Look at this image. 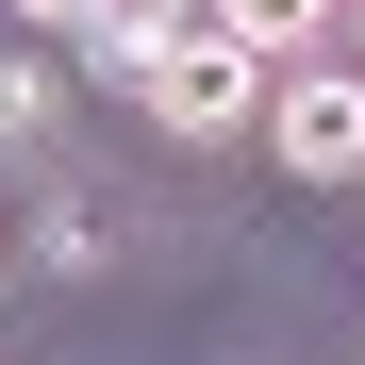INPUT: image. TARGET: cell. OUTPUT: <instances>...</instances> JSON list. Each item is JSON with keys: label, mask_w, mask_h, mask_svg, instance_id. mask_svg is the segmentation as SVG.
Masks as SVG:
<instances>
[{"label": "cell", "mask_w": 365, "mask_h": 365, "mask_svg": "<svg viewBox=\"0 0 365 365\" xmlns=\"http://www.w3.org/2000/svg\"><path fill=\"white\" fill-rule=\"evenodd\" d=\"M266 150H282V182H365V67L266 83Z\"/></svg>", "instance_id": "cell-2"}, {"label": "cell", "mask_w": 365, "mask_h": 365, "mask_svg": "<svg viewBox=\"0 0 365 365\" xmlns=\"http://www.w3.org/2000/svg\"><path fill=\"white\" fill-rule=\"evenodd\" d=\"M116 83H133V116L150 133H182V150H232L266 116V67L232 50L216 17H166V34H116Z\"/></svg>", "instance_id": "cell-1"}, {"label": "cell", "mask_w": 365, "mask_h": 365, "mask_svg": "<svg viewBox=\"0 0 365 365\" xmlns=\"http://www.w3.org/2000/svg\"><path fill=\"white\" fill-rule=\"evenodd\" d=\"M200 17H216V34L266 67V50H316V34H332V0H200Z\"/></svg>", "instance_id": "cell-3"}, {"label": "cell", "mask_w": 365, "mask_h": 365, "mask_svg": "<svg viewBox=\"0 0 365 365\" xmlns=\"http://www.w3.org/2000/svg\"><path fill=\"white\" fill-rule=\"evenodd\" d=\"M17 17H34V34H83V17H100V0H17Z\"/></svg>", "instance_id": "cell-5"}, {"label": "cell", "mask_w": 365, "mask_h": 365, "mask_svg": "<svg viewBox=\"0 0 365 365\" xmlns=\"http://www.w3.org/2000/svg\"><path fill=\"white\" fill-rule=\"evenodd\" d=\"M332 17H349V50H365V0H332Z\"/></svg>", "instance_id": "cell-6"}, {"label": "cell", "mask_w": 365, "mask_h": 365, "mask_svg": "<svg viewBox=\"0 0 365 365\" xmlns=\"http://www.w3.org/2000/svg\"><path fill=\"white\" fill-rule=\"evenodd\" d=\"M0 133H50V83L34 67H0Z\"/></svg>", "instance_id": "cell-4"}]
</instances>
